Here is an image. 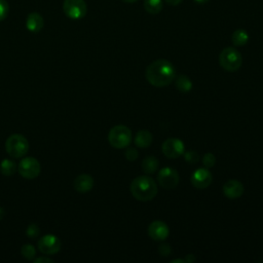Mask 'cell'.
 Instances as JSON below:
<instances>
[{"label":"cell","instance_id":"6da1fadb","mask_svg":"<svg viewBox=\"0 0 263 263\" xmlns=\"http://www.w3.org/2000/svg\"><path fill=\"white\" fill-rule=\"evenodd\" d=\"M176 77L175 67L171 62L159 59L152 62L146 69V78L150 84L156 87L168 85Z\"/></svg>","mask_w":263,"mask_h":263},{"label":"cell","instance_id":"7a4b0ae2","mask_svg":"<svg viewBox=\"0 0 263 263\" xmlns=\"http://www.w3.org/2000/svg\"><path fill=\"white\" fill-rule=\"evenodd\" d=\"M133 196L140 201H148L155 197L157 186L154 180L149 176H139L130 184Z\"/></svg>","mask_w":263,"mask_h":263},{"label":"cell","instance_id":"3957f363","mask_svg":"<svg viewBox=\"0 0 263 263\" xmlns=\"http://www.w3.org/2000/svg\"><path fill=\"white\" fill-rule=\"evenodd\" d=\"M5 150L8 155L14 158L23 157L29 151V142L23 135L13 134L6 139Z\"/></svg>","mask_w":263,"mask_h":263},{"label":"cell","instance_id":"277c9868","mask_svg":"<svg viewBox=\"0 0 263 263\" xmlns=\"http://www.w3.org/2000/svg\"><path fill=\"white\" fill-rule=\"evenodd\" d=\"M108 142L116 149L125 148L132 142V132L125 125H115L109 130Z\"/></svg>","mask_w":263,"mask_h":263},{"label":"cell","instance_id":"5b68a950","mask_svg":"<svg viewBox=\"0 0 263 263\" xmlns=\"http://www.w3.org/2000/svg\"><path fill=\"white\" fill-rule=\"evenodd\" d=\"M219 61L221 67L228 72H234L238 70L242 64L241 54L237 49L231 46L225 47L221 51Z\"/></svg>","mask_w":263,"mask_h":263},{"label":"cell","instance_id":"8992f818","mask_svg":"<svg viewBox=\"0 0 263 263\" xmlns=\"http://www.w3.org/2000/svg\"><path fill=\"white\" fill-rule=\"evenodd\" d=\"M63 11L71 20H80L86 15L87 5L84 0H64Z\"/></svg>","mask_w":263,"mask_h":263},{"label":"cell","instance_id":"52a82bcc","mask_svg":"<svg viewBox=\"0 0 263 263\" xmlns=\"http://www.w3.org/2000/svg\"><path fill=\"white\" fill-rule=\"evenodd\" d=\"M41 171V166L39 161L35 157H25L21 160L17 165L18 174L28 180L35 179L39 176Z\"/></svg>","mask_w":263,"mask_h":263},{"label":"cell","instance_id":"ba28073f","mask_svg":"<svg viewBox=\"0 0 263 263\" xmlns=\"http://www.w3.org/2000/svg\"><path fill=\"white\" fill-rule=\"evenodd\" d=\"M179 174L172 167H163L157 175L159 185L164 189H174L179 184Z\"/></svg>","mask_w":263,"mask_h":263},{"label":"cell","instance_id":"9c48e42d","mask_svg":"<svg viewBox=\"0 0 263 263\" xmlns=\"http://www.w3.org/2000/svg\"><path fill=\"white\" fill-rule=\"evenodd\" d=\"M38 250L44 255H54L61 250V241L53 234L43 235L38 240Z\"/></svg>","mask_w":263,"mask_h":263},{"label":"cell","instance_id":"30bf717a","mask_svg":"<svg viewBox=\"0 0 263 263\" xmlns=\"http://www.w3.org/2000/svg\"><path fill=\"white\" fill-rule=\"evenodd\" d=\"M162 152L168 158H177L185 152L184 143L177 138H170L162 144Z\"/></svg>","mask_w":263,"mask_h":263},{"label":"cell","instance_id":"8fae6325","mask_svg":"<svg viewBox=\"0 0 263 263\" xmlns=\"http://www.w3.org/2000/svg\"><path fill=\"white\" fill-rule=\"evenodd\" d=\"M212 174L206 167L197 168L191 175V184L197 189H204L212 183Z\"/></svg>","mask_w":263,"mask_h":263},{"label":"cell","instance_id":"7c38bea8","mask_svg":"<svg viewBox=\"0 0 263 263\" xmlns=\"http://www.w3.org/2000/svg\"><path fill=\"white\" fill-rule=\"evenodd\" d=\"M168 234V226L163 221H153L148 227V235L154 240H164Z\"/></svg>","mask_w":263,"mask_h":263},{"label":"cell","instance_id":"4fadbf2b","mask_svg":"<svg viewBox=\"0 0 263 263\" xmlns=\"http://www.w3.org/2000/svg\"><path fill=\"white\" fill-rule=\"evenodd\" d=\"M243 185L237 180H229L223 185V193L229 199H235L242 195Z\"/></svg>","mask_w":263,"mask_h":263},{"label":"cell","instance_id":"5bb4252c","mask_svg":"<svg viewBox=\"0 0 263 263\" xmlns=\"http://www.w3.org/2000/svg\"><path fill=\"white\" fill-rule=\"evenodd\" d=\"M73 186L75 190L78 192H81V193L88 192L93 187V179L90 175L81 174L75 178L73 182Z\"/></svg>","mask_w":263,"mask_h":263},{"label":"cell","instance_id":"9a60e30c","mask_svg":"<svg viewBox=\"0 0 263 263\" xmlns=\"http://www.w3.org/2000/svg\"><path fill=\"white\" fill-rule=\"evenodd\" d=\"M44 25L43 17L38 12H31L26 18V28L32 33H38L42 30Z\"/></svg>","mask_w":263,"mask_h":263},{"label":"cell","instance_id":"2e32d148","mask_svg":"<svg viewBox=\"0 0 263 263\" xmlns=\"http://www.w3.org/2000/svg\"><path fill=\"white\" fill-rule=\"evenodd\" d=\"M153 141L152 134L147 129H141L136 134L135 144L139 148H147Z\"/></svg>","mask_w":263,"mask_h":263},{"label":"cell","instance_id":"e0dca14e","mask_svg":"<svg viewBox=\"0 0 263 263\" xmlns=\"http://www.w3.org/2000/svg\"><path fill=\"white\" fill-rule=\"evenodd\" d=\"M175 85L177 87V89L180 91V92H183V93H187L191 90L192 88V81L190 80V78L186 75H179L177 78H176V82H175Z\"/></svg>","mask_w":263,"mask_h":263},{"label":"cell","instance_id":"ac0fdd59","mask_svg":"<svg viewBox=\"0 0 263 263\" xmlns=\"http://www.w3.org/2000/svg\"><path fill=\"white\" fill-rule=\"evenodd\" d=\"M231 41L235 46H243L249 41V34L243 29H237L232 33Z\"/></svg>","mask_w":263,"mask_h":263},{"label":"cell","instance_id":"d6986e66","mask_svg":"<svg viewBox=\"0 0 263 263\" xmlns=\"http://www.w3.org/2000/svg\"><path fill=\"white\" fill-rule=\"evenodd\" d=\"M158 160L155 156H147L146 158L143 159L142 161V170L146 173V174H153L157 171L158 168Z\"/></svg>","mask_w":263,"mask_h":263},{"label":"cell","instance_id":"ffe728a7","mask_svg":"<svg viewBox=\"0 0 263 263\" xmlns=\"http://www.w3.org/2000/svg\"><path fill=\"white\" fill-rule=\"evenodd\" d=\"M162 0H144V8L148 13L157 14L162 10Z\"/></svg>","mask_w":263,"mask_h":263},{"label":"cell","instance_id":"44dd1931","mask_svg":"<svg viewBox=\"0 0 263 263\" xmlns=\"http://www.w3.org/2000/svg\"><path fill=\"white\" fill-rule=\"evenodd\" d=\"M16 171V164L10 159H3L0 163V172L4 176H12Z\"/></svg>","mask_w":263,"mask_h":263},{"label":"cell","instance_id":"7402d4cb","mask_svg":"<svg viewBox=\"0 0 263 263\" xmlns=\"http://www.w3.org/2000/svg\"><path fill=\"white\" fill-rule=\"evenodd\" d=\"M21 253L23 255V257L27 260H33L36 256V249L30 245V243H27V245H24L21 249Z\"/></svg>","mask_w":263,"mask_h":263},{"label":"cell","instance_id":"603a6c76","mask_svg":"<svg viewBox=\"0 0 263 263\" xmlns=\"http://www.w3.org/2000/svg\"><path fill=\"white\" fill-rule=\"evenodd\" d=\"M183 154H184L185 160H186L188 163H190V164H195V163H197L198 160H199V155H198V153H197L196 151L190 150V151L184 152Z\"/></svg>","mask_w":263,"mask_h":263},{"label":"cell","instance_id":"cb8c5ba5","mask_svg":"<svg viewBox=\"0 0 263 263\" xmlns=\"http://www.w3.org/2000/svg\"><path fill=\"white\" fill-rule=\"evenodd\" d=\"M202 163L206 168L213 167L216 163V157L213 153H205L202 157Z\"/></svg>","mask_w":263,"mask_h":263},{"label":"cell","instance_id":"d4e9b609","mask_svg":"<svg viewBox=\"0 0 263 263\" xmlns=\"http://www.w3.org/2000/svg\"><path fill=\"white\" fill-rule=\"evenodd\" d=\"M9 12V5L6 0H0V22L4 21Z\"/></svg>","mask_w":263,"mask_h":263},{"label":"cell","instance_id":"484cf974","mask_svg":"<svg viewBox=\"0 0 263 263\" xmlns=\"http://www.w3.org/2000/svg\"><path fill=\"white\" fill-rule=\"evenodd\" d=\"M39 227L36 224H30L26 230V234L30 237V238H36L39 235Z\"/></svg>","mask_w":263,"mask_h":263},{"label":"cell","instance_id":"4316f807","mask_svg":"<svg viewBox=\"0 0 263 263\" xmlns=\"http://www.w3.org/2000/svg\"><path fill=\"white\" fill-rule=\"evenodd\" d=\"M124 155H125V158H126L127 160L134 161L135 159L138 158L139 153H138V151H137L135 148H127V149L125 150Z\"/></svg>","mask_w":263,"mask_h":263},{"label":"cell","instance_id":"83f0119b","mask_svg":"<svg viewBox=\"0 0 263 263\" xmlns=\"http://www.w3.org/2000/svg\"><path fill=\"white\" fill-rule=\"evenodd\" d=\"M158 252H159V254H160L161 256H163V257H166V256H168V255L171 254L172 250H171V247H170V245L163 243V245H161V246L158 248Z\"/></svg>","mask_w":263,"mask_h":263},{"label":"cell","instance_id":"f1b7e54d","mask_svg":"<svg viewBox=\"0 0 263 263\" xmlns=\"http://www.w3.org/2000/svg\"><path fill=\"white\" fill-rule=\"evenodd\" d=\"M35 263H53L54 261L50 259L49 257H38L36 259H33Z\"/></svg>","mask_w":263,"mask_h":263},{"label":"cell","instance_id":"f546056e","mask_svg":"<svg viewBox=\"0 0 263 263\" xmlns=\"http://www.w3.org/2000/svg\"><path fill=\"white\" fill-rule=\"evenodd\" d=\"M166 3L173 5V6H176V5H179L183 0H165Z\"/></svg>","mask_w":263,"mask_h":263},{"label":"cell","instance_id":"4dcf8cb0","mask_svg":"<svg viewBox=\"0 0 263 263\" xmlns=\"http://www.w3.org/2000/svg\"><path fill=\"white\" fill-rule=\"evenodd\" d=\"M195 260V257L193 256V255H191V254H189V255H187V257H186V259H185V262H188V263H191V262H193Z\"/></svg>","mask_w":263,"mask_h":263},{"label":"cell","instance_id":"1f68e13d","mask_svg":"<svg viewBox=\"0 0 263 263\" xmlns=\"http://www.w3.org/2000/svg\"><path fill=\"white\" fill-rule=\"evenodd\" d=\"M171 262H172V263H175V262H181V263H184V262H185V260H183V259H174V260H172Z\"/></svg>","mask_w":263,"mask_h":263},{"label":"cell","instance_id":"d6a6232c","mask_svg":"<svg viewBox=\"0 0 263 263\" xmlns=\"http://www.w3.org/2000/svg\"><path fill=\"white\" fill-rule=\"evenodd\" d=\"M196 3H198V4H204V3H206L209 0H194Z\"/></svg>","mask_w":263,"mask_h":263},{"label":"cell","instance_id":"836d02e7","mask_svg":"<svg viewBox=\"0 0 263 263\" xmlns=\"http://www.w3.org/2000/svg\"><path fill=\"white\" fill-rule=\"evenodd\" d=\"M4 214H5V213H4V210H3V209L0 206V220L3 218Z\"/></svg>","mask_w":263,"mask_h":263},{"label":"cell","instance_id":"e575fe53","mask_svg":"<svg viewBox=\"0 0 263 263\" xmlns=\"http://www.w3.org/2000/svg\"><path fill=\"white\" fill-rule=\"evenodd\" d=\"M123 2H125V3H135L136 1H138V0H122Z\"/></svg>","mask_w":263,"mask_h":263}]
</instances>
